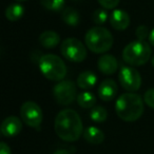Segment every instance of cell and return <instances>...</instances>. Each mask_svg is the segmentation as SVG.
<instances>
[{
	"mask_svg": "<svg viewBox=\"0 0 154 154\" xmlns=\"http://www.w3.org/2000/svg\"><path fill=\"white\" fill-rule=\"evenodd\" d=\"M54 129L59 138L73 143L80 138L84 132V125L79 114L72 109H64L56 115Z\"/></svg>",
	"mask_w": 154,
	"mask_h": 154,
	"instance_id": "cell-1",
	"label": "cell"
},
{
	"mask_svg": "<svg viewBox=\"0 0 154 154\" xmlns=\"http://www.w3.org/2000/svg\"><path fill=\"white\" fill-rule=\"evenodd\" d=\"M143 99L134 92L122 94L115 103V111L122 120L133 122L139 119L143 113Z\"/></svg>",
	"mask_w": 154,
	"mask_h": 154,
	"instance_id": "cell-2",
	"label": "cell"
},
{
	"mask_svg": "<svg viewBox=\"0 0 154 154\" xmlns=\"http://www.w3.org/2000/svg\"><path fill=\"white\" fill-rule=\"evenodd\" d=\"M151 47L145 40H134L128 43L122 51V59L131 66H140L151 58Z\"/></svg>",
	"mask_w": 154,
	"mask_h": 154,
	"instance_id": "cell-3",
	"label": "cell"
},
{
	"mask_svg": "<svg viewBox=\"0 0 154 154\" xmlns=\"http://www.w3.org/2000/svg\"><path fill=\"white\" fill-rule=\"evenodd\" d=\"M85 42L93 53L103 54L107 53L113 45V36L109 30L97 26L87 32Z\"/></svg>",
	"mask_w": 154,
	"mask_h": 154,
	"instance_id": "cell-4",
	"label": "cell"
},
{
	"mask_svg": "<svg viewBox=\"0 0 154 154\" xmlns=\"http://www.w3.org/2000/svg\"><path fill=\"white\" fill-rule=\"evenodd\" d=\"M39 69L43 76L52 82H61L66 75V66L57 55L45 54L39 59Z\"/></svg>",
	"mask_w": 154,
	"mask_h": 154,
	"instance_id": "cell-5",
	"label": "cell"
},
{
	"mask_svg": "<svg viewBox=\"0 0 154 154\" xmlns=\"http://www.w3.org/2000/svg\"><path fill=\"white\" fill-rule=\"evenodd\" d=\"M60 52L66 59L71 62H82L87 57L85 45L77 38H66L61 42Z\"/></svg>",
	"mask_w": 154,
	"mask_h": 154,
	"instance_id": "cell-6",
	"label": "cell"
},
{
	"mask_svg": "<svg viewBox=\"0 0 154 154\" xmlns=\"http://www.w3.org/2000/svg\"><path fill=\"white\" fill-rule=\"evenodd\" d=\"M53 96L60 106H69L77 98L76 85L72 80L58 82L53 88Z\"/></svg>",
	"mask_w": 154,
	"mask_h": 154,
	"instance_id": "cell-7",
	"label": "cell"
},
{
	"mask_svg": "<svg viewBox=\"0 0 154 154\" xmlns=\"http://www.w3.org/2000/svg\"><path fill=\"white\" fill-rule=\"evenodd\" d=\"M20 116L22 122L31 128L37 130L40 129V125L43 119V114L41 108L34 101H26L20 108Z\"/></svg>",
	"mask_w": 154,
	"mask_h": 154,
	"instance_id": "cell-8",
	"label": "cell"
},
{
	"mask_svg": "<svg viewBox=\"0 0 154 154\" xmlns=\"http://www.w3.org/2000/svg\"><path fill=\"white\" fill-rule=\"evenodd\" d=\"M119 84L128 92H136L141 86V76L133 66H122L118 74Z\"/></svg>",
	"mask_w": 154,
	"mask_h": 154,
	"instance_id": "cell-9",
	"label": "cell"
},
{
	"mask_svg": "<svg viewBox=\"0 0 154 154\" xmlns=\"http://www.w3.org/2000/svg\"><path fill=\"white\" fill-rule=\"evenodd\" d=\"M22 130V122L17 116H9L5 118L1 122L0 131L3 136L5 137H14L18 135Z\"/></svg>",
	"mask_w": 154,
	"mask_h": 154,
	"instance_id": "cell-10",
	"label": "cell"
},
{
	"mask_svg": "<svg viewBox=\"0 0 154 154\" xmlns=\"http://www.w3.org/2000/svg\"><path fill=\"white\" fill-rule=\"evenodd\" d=\"M110 24L116 31H125L130 26V16L124 10H114L110 15Z\"/></svg>",
	"mask_w": 154,
	"mask_h": 154,
	"instance_id": "cell-11",
	"label": "cell"
},
{
	"mask_svg": "<svg viewBox=\"0 0 154 154\" xmlns=\"http://www.w3.org/2000/svg\"><path fill=\"white\" fill-rule=\"evenodd\" d=\"M98 70L105 75H112L118 70V61L113 55L103 54L99 57L97 62Z\"/></svg>",
	"mask_w": 154,
	"mask_h": 154,
	"instance_id": "cell-12",
	"label": "cell"
},
{
	"mask_svg": "<svg viewBox=\"0 0 154 154\" xmlns=\"http://www.w3.org/2000/svg\"><path fill=\"white\" fill-rule=\"evenodd\" d=\"M117 94V84L113 79H105L98 88V96L101 100L110 101L115 98Z\"/></svg>",
	"mask_w": 154,
	"mask_h": 154,
	"instance_id": "cell-13",
	"label": "cell"
},
{
	"mask_svg": "<svg viewBox=\"0 0 154 154\" xmlns=\"http://www.w3.org/2000/svg\"><path fill=\"white\" fill-rule=\"evenodd\" d=\"M97 76L91 71L82 72L77 77V86L82 90H90L96 85Z\"/></svg>",
	"mask_w": 154,
	"mask_h": 154,
	"instance_id": "cell-14",
	"label": "cell"
},
{
	"mask_svg": "<svg viewBox=\"0 0 154 154\" xmlns=\"http://www.w3.org/2000/svg\"><path fill=\"white\" fill-rule=\"evenodd\" d=\"M39 42L45 49H54L60 42V36L54 31H45L39 36Z\"/></svg>",
	"mask_w": 154,
	"mask_h": 154,
	"instance_id": "cell-15",
	"label": "cell"
},
{
	"mask_svg": "<svg viewBox=\"0 0 154 154\" xmlns=\"http://www.w3.org/2000/svg\"><path fill=\"white\" fill-rule=\"evenodd\" d=\"M84 138L92 145H99L105 139V134L103 132L97 127H88L84 131Z\"/></svg>",
	"mask_w": 154,
	"mask_h": 154,
	"instance_id": "cell-16",
	"label": "cell"
},
{
	"mask_svg": "<svg viewBox=\"0 0 154 154\" xmlns=\"http://www.w3.org/2000/svg\"><path fill=\"white\" fill-rule=\"evenodd\" d=\"M61 19L66 24L70 26H76L80 22V15L77 10L72 7L64 8L61 13Z\"/></svg>",
	"mask_w": 154,
	"mask_h": 154,
	"instance_id": "cell-17",
	"label": "cell"
},
{
	"mask_svg": "<svg viewBox=\"0 0 154 154\" xmlns=\"http://www.w3.org/2000/svg\"><path fill=\"white\" fill-rule=\"evenodd\" d=\"M24 7L20 3H13V5H9L5 9V18L9 21H17V20L21 19L24 15Z\"/></svg>",
	"mask_w": 154,
	"mask_h": 154,
	"instance_id": "cell-18",
	"label": "cell"
},
{
	"mask_svg": "<svg viewBox=\"0 0 154 154\" xmlns=\"http://www.w3.org/2000/svg\"><path fill=\"white\" fill-rule=\"evenodd\" d=\"M76 100L79 107L84 108V109H92L93 107H95V103H96V97L93 93L85 91L77 95Z\"/></svg>",
	"mask_w": 154,
	"mask_h": 154,
	"instance_id": "cell-19",
	"label": "cell"
},
{
	"mask_svg": "<svg viewBox=\"0 0 154 154\" xmlns=\"http://www.w3.org/2000/svg\"><path fill=\"white\" fill-rule=\"evenodd\" d=\"M90 118L93 120L94 122L97 124H103L107 120L108 118V112L101 106H95L92 108L90 112Z\"/></svg>",
	"mask_w": 154,
	"mask_h": 154,
	"instance_id": "cell-20",
	"label": "cell"
},
{
	"mask_svg": "<svg viewBox=\"0 0 154 154\" xmlns=\"http://www.w3.org/2000/svg\"><path fill=\"white\" fill-rule=\"evenodd\" d=\"M41 5L48 11L59 12L64 8L66 0H41Z\"/></svg>",
	"mask_w": 154,
	"mask_h": 154,
	"instance_id": "cell-21",
	"label": "cell"
},
{
	"mask_svg": "<svg viewBox=\"0 0 154 154\" xmlns=\"http://www.w3.org/2000/svg\"><path fill=\"white\" fill-rule=\"evenodd\" d=\"M108 18H109V14L107 12V9L105 8H100V9L95 10V12L93 13V22L97 26H101L105 24L107 22Z\"/></svg>",
	"mask_w": 154,
	"mask_h": 154,
	"instance_id": "cell-22",
	"label": "cell"
},
{
	"mask_svg": "<svg viewBox=\"0 0 154 154\" xmlns=\"http://www.w3.org/2000/svg\"><path fill=\"white\" fill-rule=\"evenodd\" d=\"M150 31L146 26H137L136 31H135V35H136L138 40H145L146 38H149Z\"/></svg>",
	"mask_w": 154,
	"mask_h": 154,
	"instance_id": "cell-23",
	"label": "cell"
},
{
	"mask_svg": "<svg viewBox=\"0 0 154 154\" xmlns=\"http://www.w3.org/2000/svg\"><path fill=\"white\" fill-rule=\"evenodd\" d=\"M143 100H145L146 105H148L150 108L154 109V88L146 91L145 95H143Z\"/></svg>",
	"mask_w": 154,
	"mask_h": 154,
	"instance_id": "cell-24",
	"label": "cell"
},
{
	"mask_svg": "<svg viewBox=\"0 0 154 154\" xmlns=\"http://www.w3.org/2000/svg\"><path fill=\"white\" fill-rule=\"evenodd\" d=\"M97 1L103 8H105L107 10H112L115 9L119 5L120 0H97Z\"/></svg>",
	"mask_w": 154,
	"mask_h": 154,
	"instance_id": "cell-25",
	"label": "cell"
},
{
	"mask_svg": "<svg viewBox=\"0 0 154 154\" xmlns=\"http://www.w3.org/2000/svg\"><path fill=\"white\" fill-rule=\"evenodd\" d=\"M0 154H11V149L5 141L0 143Z\"/></svg>",
	"mask_w": 154,
	"mask_h": 154,
	"instance_id": "cell-26",
	"label": "cell"
},
{
	"mask_svg": "<svg viewBox=\"0 0 154 154\" xmlns=\"http://www.w3.org/2000/svg\"><path fill=\"white\" fill-rule=\"evenodd\" d=\"M149 43L151 45H153L154 47V29L152 31H150V34H149Z\"/></svg>",
	"mask_w": 154,
	"mask_h": 154,
	"instance_id": "cell-27",
	"label": "cell"
},
{
	"mask_svg": "<svg viewBox=\"0 0 154 154\" xmlns=\"http://www.w3.org/2000/svg\"><path fill=\"white\" fill-rule=\"evenodd\" d=\"M54 154H71L68 150H64V149H61V150H57Z\"/></svg>",
	"mask_w": 154,
	"mask_h": 154,
	"instance_id": "cell-28",
	"label": "cell"
},
{
	"mask_svg": "<svg viewBox=\"0 0 154 154\" xmlns=\"http://www.w3.org/2000/svg\"><path fill=\"white\" fill-rule=\"evenodd\" d=\"M152 66H153V68H154V55H153V57H152Z\"/></svg>",
	"mask_w": 154,
	"mask_h": 154,
	"instance_id": "cell-29",
	"label": "cell"
},
{
	"mask_svg": "<svg viewBox=\"0 0 154 154\" xmlns=\"http://www.w3.org/2000/svg\"><path fill=\"white\" fill-rule=\"evenodd\" d=\"M17 1H26V0H17Z\"/></svg>",
	"mask_w": 154,
	"mask_h": 154,
	"instance_id": "cell-30",
	"label": "cell"
},
{
	"mask_svg": "<svg viewBox=\"0 0 154 154\" xmlns=\"http://www.w3.org/2000/svg\"><path fill=\"white\" fill-rule=\"evenodd\" d=\"M76 1H78V0H76Z\"/></svg>",
	"mask_w": 154,
	"mask_h": 154,
	"instance_id": "cell-31",
	"label": "cell"
}]
</instances>
